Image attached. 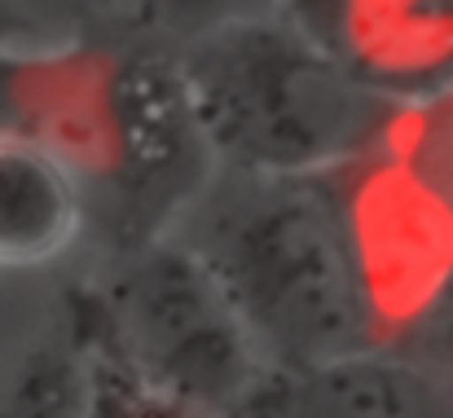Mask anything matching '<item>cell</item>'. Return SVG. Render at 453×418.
<instances>
[{
	"mask_svg": "<svg viewBox=\"0 0 453 418\" xmlns=\"http://www.w3.org/2000/svg\"><path fill=\"white\" fill-rule=\"evenodd\" d=\"M0 124L75 167L115 247L167 234L216 172L176 44L27 35L0 53Z\"/></svg>",
	"mask_w": 453,
	"mask_h": 418,
	"instance_id": "cell-1",
	"label": "cell"
},
{
	"mask_svg": "<svg viewBox=\"0 0 453 418\" xmlns=\"http://www.w3.org/2000/svg\"><path fill=\"white\" fill-rule=\"evenodd\" d=\"M189 243L269 366L383 344L339 176L216 167L167 229Z\"/></svg>",
	"mask_w": 453,
	"mask_h": 418,
	"instance_id": "cell-2",
	"label": "cell"
},
{
	"mask_svg": "<svg viewBox=\"0 0 453 418\" xmlns=\"http://www.w3.org/2000/svg\"><path fill=\"white\" fill-rule=\"evenodd\" d=\"M172 44L216 167L330 176L379 154L405 111L287 4L216 18Z\"/></svg>",
	"mask_w": 453,
	"mask_h": 418,
	"instance_id": "cell-3",
	"label": "cell"
},
{
	"mask_svg": "<svg viewBox=\"0 0 453 418\" xmlns=\"http://www.w3.org/2000/svg\"><path fill=\"white\" fill-rule=\"evenodd\" d=\"M71 326L133 375L216 418H238L269 366L207 260L176 234L115 247L106 274L75 295Z\"/></svg>",
	"mask_w": 453,
	"mask_h": 418,
	"instance_id": "cell-4",
	"label": "cell"
},
{
	"mask_svg": "<svg viewBox=\"0 0 453 418\" xmlns=\"http://www.w3.org/2000/svg\"><path fill=\"white\" fill-rule=\"evenodd\" d=\"M287 9L401 106L453 89V0H287Z\"/></svg>",
	"mask_w": 453,
	"mask_h": 418,
	"instance_id": "cell-5",
	"label": "cell"
},
{
	"mask_svg": "<svg viewBox=\"0 0 453 418\" xmlns=\"http://www.w3.org/2000/svg\"><path fill=\"white\" fill-rule=\"evenodd\" d=\"M238 418H453L441 379L396 344L265 366Z\"/></svg>",
	"mask_w": 453,
	"mask_h": 418,
	"instance_id": "cell-6",
	"label": "cell"
},
{
	"mask_svg": "<svg viewBox=\"0 0 453 418\" xmlns=\"http://www.w3.org/2000/svg\"><path fill=\"white\" fill-rule=\"evenodd\" d=\"M88 225L93 203L75 167L40 137L0 124V269H49Z\"/></svg>",
	"mask_w": 453,
	"mask_h": 418,
	"instance_id": "cell-7",
	"label": "cell"
},
{
	"mask_svg": "<svg viewBox=\"0 0 453 418\" xmlns=\"http://www.w3.org/2000/svg\"><path fill=\"white\" fill-rule=\"evenodd\" d=\"M0 418H93V357L75 326L18 352L0 379Z\"/></svg>",
	"mask_w": 453,
	"mask_h": 418,
	"instance_id": "cell-8",
	"label": "cell"
},
{
	"mask_svg": "<svg viewBox=\"0 0 453 418\" xmlns=\"http://www.w3.org/2000/svg\"><path fill=\"white\" fill-rule=\"evenodd\" d=\"M392 150L405 154L432 181V190L453 207V89L427 97V102H410L396 120Z\"/></svg>",
	"mask_w": 453,
	"mask_h": 418,
	"instance_id": "cell-9",
	"label": "cell"
},
{
	"mask_svg": "<svg viewBox=\"0 0 453 418\" xmlns=\"http://www.w3.org/2000/svg\"><path fill=\"white\" fill-rule=\"evenodd\" d=\"M88 357H93V418H216L154 388L150 379L133 375L128 366H119L93 344H88Z\"/></svg>",
	"mask_w": 453,
	"mask_h": 418,
	"instance_id": "cell-10",
	"label": "cell"
},
{
	"mask_svg": "<svg viewBox=\"0 0 453 418\" xmlns=\"http://www.w3.org/2000/svg\"><path fill=\"white\" fill-rule=\"evenodd\" d=\"M396 348L418 357L453 397V274L441 282V290L427 299V308L414 317V326L401 335Z\"/></svg>",
	"mask_w": 453,
	"mask_h": 418,
	"instance_id": "cell-11",
	"label": "cell"
},
{
	"mask_svg": "<svg viewBox=\"0 0 453 418\" xmlns=\"http://www.w3.org/2000/svg\"><path fill=\"white\" fill-rule=\"evenodd\" d=\"M40 35H88L97 22L146 18L150 0H13Z\"/></svg>",
	"mask_w": 453,
	"mask_h": 418,
	"instance_id": "cell-12",
	"label": "cell"
}]
</instances>
